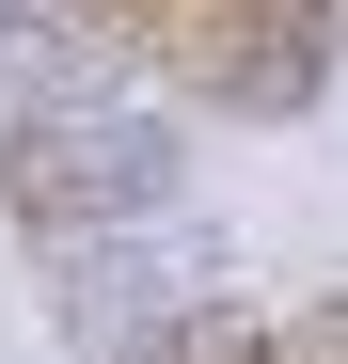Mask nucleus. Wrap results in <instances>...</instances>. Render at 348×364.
Masks as SVG:
<instances>
[{
    "label": "nucleus",
    "instance_id": "7ed1b4c3",
    "mask_svg": "<svg viewBox=\"0 0 348 364\" xmlns=\"http://www.w3.org/2000/svg\"><path fill=\"white\" fill-rule=\"evenodd\" d=\"M158 16H174V0H80V32H95V48H158Z\"/></svg>",
    "mask_w": 348,
    "mask_h": 364
},
{
    "label": "nucleus",
    "instance_id": "f257e3e1",
    "mask_svg": "<svg viewBox=\"0 0 348 364\" xmlns=\"http://www.w3.org/2000/svg\"><path fill=\"white\" fill-rule=\"evenodd\" d=\"M143 64L190 111H222V127H285L332 80V0H174Z\"/></svg>",
    "mask_w": 348,
    "mask_h": 364
},
{
    "label": "nucleus",
    "instance_id": "f03ea898",
    "mask_svg": "<svg viewBox=\"0 0 348 364\" xmlns=\"http://www.w3.org/2000/svg\"><path fill=\"white\" fill-rule=\"evenodd\" d=\"M0 206H16V237H95L143 206V159L95 127H0Z\"/></svg>",
    "mask_w": 348,
    "mask_h": 364
},
{
    "label": "nucleus",
    "instance_id": "20e7f679",
    "mask_svg": "<svg viewBox=\"0 0 348 364\" xmlns=\"http://www.w3.org/2000/svg\"><path fill=\"white\" fill-rule=\"evenodd\" d=\"M269 348H348V301H301V317H269Z\"/></svg>",
    "mask_w": 348,
    "mask_h": 364
}]
</instances>
